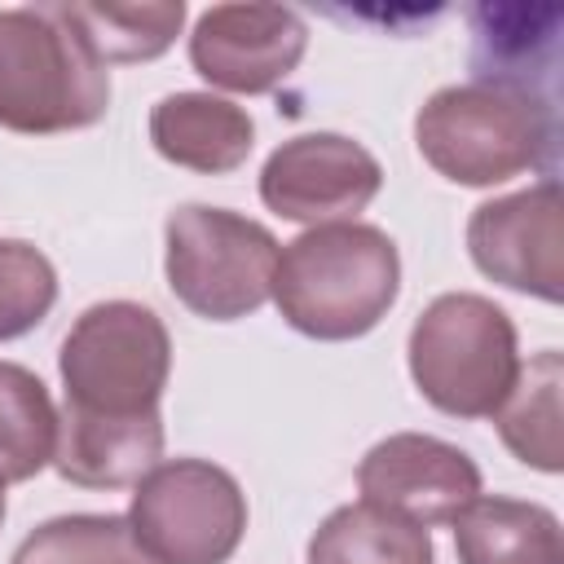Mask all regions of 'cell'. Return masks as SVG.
Returning a JSON list of instances; mask_svg holds the SVG:
<instances>
[{
  "label": "cell",
  "mask_w": 564,
  "mask_h": 564,
  "mask_svg": "<svg viewBox=\"0 0 564 564\" xmlns=\"http://www.w3.org/2000/svg\"><path fill=\"white\" fill-rule=\"evenodd\" d=\"M471 79L560 106V4H476Z\"/></svg>",
  "instance_id": "7c38bea8"
},
{
  "label": "cell",
  "mask_w": 564,
  "mask_h": 564,
  "mask_svg": "<svg viewBox=\"0 0 564 564\" xmlns=\"http://www.w3.org/2000/svg\"><path fill=\"white\" fill-rule=\"evenodd\" d=\"M128 529L150 564H225L247 533V498L207 458L154 463L137 480Z\"/></svg>",
  "instance_id": "52a82bcc"
},
{
  "label": "cell",
  "mask_w": 564,
  "mask_h": 564,
  "mask_svg": "<svg viewBox=\"0 0 564 564\" xmlns=\"http://www.w3.org/2000/svg\"><path fill=\"white\" fill-rule=\"evenodd\" d=\"M163 234L167 286L189 313L207 322H238L269 300L282 247L260 220L185 203L167 216Z\"/></svg>",
  "instance_id": "8992f818"
},
{
  "label": "cell",
  "mask_w": 564,
  "mask_h": 564,
  "mask_svg": "<svg viewBox=\"0 0 564 564\" xmlns=\"http://www.w3.org/2000/svg\"><path fill=\"white\" fill-rule=\"evenodd\" d=\"M357 489L361 502L432 529L454 524V516L480 494V467L449 441L397 432L366 449L357 467Z\"/></svg>",
  "instance_id": "30bf717a"
},
{
  "label": "cell",
  "mask_w": 564,
  "mask_h": 564,
  "mask_svg": "<svg viewBox=\"0 0 564 564\" xmlns=\"http://www.w3.org/2000/svg\"><path fill=\"white\" fill-rule=\"evenodd\" d=\"M458 564H564L555 511L502 494H476L454 516Z\"/></svg>",
  "instance_id": "5bb4252c"
},
{
  "label": "cell",
  "mask_w": 564,
  "mask_h": 564,
  "mask_svg": "<svg viewBox=\"0 0 564 564\" xmlns=\"http://www.w3.org/2000/svg\"><path fill=\"white\" fill-rule=\"evenodd\" d=\"M308 564H436V555L427 529L370 502H348L317 524Z\"/></svg>",
  "instance_id": "2e32d148"
},
{
  "label": "cell",
  "mask_w": 564,
  "mask_h": 564,
  "mask_svg": "<svg viewBox=\"0 0 564 564\" xmlns=\"http://www.w3.org/2000/svg\"><path fill=\"white\" fill-rule=\"evenodd\" d=\"M308 26L282 4H216L194 22V70L229 93H269L304 57Z\"/></svg>",
  "instance_id": "8fae6325"
},
{
  "label": "cell",
  "mask_w": 564,
  "mask_h": 564,
  "mask_svg": "<svg viewBox=\"0 0 564 564\" xmlns=\"http://www.w3.org/2000/svg\"><path fill=\"white\" fill-rule=\"evenodd\" d=\"M383 185V167L366 145L339 132H304L282 141L260 172V198L300 225L352 220Z\"/></svg>",
  "instance_id": "9c48e42d"
},
{
  "label": "cell",
  "mask_w": 564,
  "mask_h": 564,
  "mask_svg": "<svg viewBox=\"0 0 564 564\" xmlns=\"http://www.w3.org/2000/svg\"><path fill=\"white\" fill-rule=\"evenodd\" d=\"M414 141L441 176L458 185H498L533 167H555L560 106L498 84H449L423 101Z\"/></svg>",
  "instance_id": "3957f363"
},
{
  "label": "cell",
  "mask_w": 564,
  "mask_h": 564,
  "mask_svg": "<svg viewBox=\"0 0 564 564\" xmlns=\"http://www.w3.org/2000/svg\"><path fill=\"white\" fill-rule=\"evenodd\" d=\"M84 44L97 53L101 66L110 62H150L159 57L181 22L185 4L181 0H150V4H62Z\"/></svg>",
  "instance_id": "ac0fdd59"
},
{
  "label": "cell",
  "mask_w": 564,
  "mask_h": 564,
  "mask_svg": "<svg viewBox=\"0 0 564 564\" xmlns=\"http://www.w3.org/2000/svg\"><path fill=\"white\" fill-rule=\"evenodd\" d=\"M467 251L476 269L511 291L560 304L564 295V207L546 176L533 189L480 203L467 220Z\"/></svg>",
  "instance_id": "ba28073f"
},
{
  "label": "cell",
  "mask_w": 564,
  "mask_h": 564,
  "mask_svg": "<svg viewBox=\"0 0 564 564\" xmlns=\"http://www.w3.org/2000/svg\"><path fill=\"white\" fill-rule=\"evenodd\" d=\"M0 524H4V480H0Z\"/></svg>",
  "instance_id": "44dd1931"
},
{
  "label": "cell",
  "mask_w": 564,
  "mask_h": 564,
  "mask_svg": "<svg viewBox=\"0 0 564 564\" xmlns=\"http://www.w3.org/2000/svg\"><path fill=\"white\" fill-rule=\"evenodd\" d=\"M401 291L397 242L361 220L313 225L278 251L273 304L308 339H357Z\"/></svg>",
  "instance_id": "7a4b0ae2"
},
{
  "label": "cell",
  "mask_w": 564,
  "mask_h": 564,
  "mask_svg": "<svg viewBox=\"0 0 564 564\" xmlns=\"http://www.w3.org/2000/svg\"><path fill=\"white\" fill-rule=\"evenodd\" d=\"M57 410L40 375L0 361V480H31L53 463Z\"/></svg>",
  "instance_id": "e0dca14e"
},
{
  "label": "cell",
  "mask_w": 564,
  "mask_h": 564,
  "mask_svg": "<svg viewBox=\"0 0 564 564\" xmlns=\"http://www.w3.org/2000/svg\"><path fill=\"white\" fill-rule=\"evenodd\" d=\"M13 564H150L132 542L128 516H57L40 524Z\"/></svg>",
  "instance_id": "d6986e66"
},
{
  "label": "cell",
  "mask_w": 564,
  "mask_h": 564,
  "mask_svg": "<svg viewBox=\"0 0 564 564\" xmlns=\"http://www.w3.org/2000/svg\"><path fill=\"white\" fill-rule=\"evenodd\" d=\"M66 405L57 414L53 467L84 489L137 485L163 454L159 397L172 339L154 308L106 300L75 317L57 352Z\"/></svg>",
  "instance_id": "6da1fadb"
},
{
  "label": "cell",
  "mask_w": 564,
  "mask_h": 564,
  "mask_svg": "<svg viewBox=\"0 0 564 564\" xmlns=\"http://www.w3.org/2000/svg\"><path fill=\"white\" fill-rule=\"evenodd\" d=\"M560 383H564L560 352L555 348H542L538 357H529V366H520L511 392L494 410V423H498L502 445L520 463H529L538 471H560L564 467Z\"/></svg>",
  "instance_id": "9a60e30c"
},
{
  "label": "cell",
  "mask_w": 564,
  "mask_h": 564,
  "mask_svg": "<svg viewBox=\"0 0 564 564\" xmlns=\"http://www.w3.org/2000/svg\"><path fill=\"white\" fill-rule=\"evenodd\" d=\"M410 375L454 419H494L520 375L511 317L471 291L436 295L410 326Z\"/></svg>",
  "instance_id": "5b68a950"
},
{
  "label": "cell",
  "mask_w": 564,
  "mask_h": 564,
  "mask_svg": "<svg viewBox=\"0 0 564 564\" xmlns=\"http://www.w3.org/2000/svg\"><path fill=\"white\" fill-rule=\"evenodd\" d=\"M57 300V273L44 251L22 238H0V339L35 330Z\"/></svg>",
  "instance_id": "ffe728a7"
},
{
  "label": "cell",
  "mask_w": 564,
  "mask_h": 564,
  "mask_svg": "<svg viewBox=\"0 0 564 564\" xmlns=\"http://www.w3.org/2000/svg\"><path fill=\"white\" fill-rule=\"evenodd\" d=\"M251 115L212 93H172L150 110L154 150L189 172H234L251 154Z\"/></svg>",
  "instance_id": "4fadbf2b"
},
{
  "label": "cell",
  "mask_w": 564,
  "mask_h": 564,
  "mask_svg": "<svg viewBox=\"0 0 564 564\" xmlns=\"http://www.w3.org/2000/svg\"><path fill=\"white\" fill-rule=\"evenodd\" d=\"M110 106V75L62 4L0 9V128L75 132Z\"/></svg>",
  "instance_id": "277c9868"
}]
</instances>
